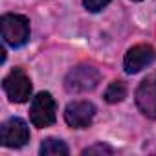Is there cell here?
Returning <instances> with one entry per match:
<instances>
[{
  "mask_svg": "<svg viewBox=\"0 0 156 156\" xmlns=\"http://www.w3.org/2000/svg\"><path fill=\"white\" fill-rule=\"evenodd\" d=\"M0 30H2L4 42L13 48H20L30 41V20L22 15H4L0 19Z\"/></svg>",
  "mask_w": 156,
  "mask_h": 156,
  "instance_id": "cell-1",
  "label": "cell"
},
{
  "mask_svg": "<svg viewBox=\"0 0 156 156\" xmlns=\"http://www.w3.org/2000/svg\"><path fill=\"white\" fill-rule=\"evenodd\" d=\"M99 79H101V73L98 68L90 64H81L68 72V75L64 77V88L72 94H83V92L94 90Z\"/></svg>",
  "mask_w": 156,
  "mask_h": 156,
  "instance_id": "cell-2",
  "label": "cell"
},
{
  "mask_svg": "<svg viewBox=\"0 0 156 156\" xmlns=\"http://www.w3.org/2000/svg\"><path fill=\"white\" fill-rule=\"evenodd\" d=\"M55 110H57V107H55V101H53L51 94L50 92H41L31 101L30 121L39 129L50 127L55 121Z\"/></svg>",
  "mask_w": 156,
  "mask_h": 156,
  "instance_id": "cell-3",
  "label": "cell"
},
{
  "mask_svg": "<svg viewBox=\"0 0 156 156\" xmlns=\"http://www.w3.org/2000/svg\"><path fill=\"white\" fill-rule=\"evenodd\" d=\"M2 87H4V92L8 94L9 101H13V103H24L31 96V81L24 73V70H20V68L11 70L4 77Z\"/></svg>",
  "mask_w": 156,
  "mask_h": 156,
  "instance_id": "cell-4",
  "label": "cell"
},
{
  "mask_svg": "<svg viewBox=\"0 0 156 156\" xmlns=\"http://www.w3.org/2000/svg\"><path fill=\"white\" fill-rule=\"evenodd\" d=\"M0 141L4 147L19 149L30 141V129L28 123L20 118H11L8 119L2 129H0Z\"/></svg>",
  "mask_w": 156,
  "mask_h": 156,
  "instance_id": "cell-5",
  "label": "cell"
},
{
  "mask_svg": "<svg viewBox=\"0 0 156 156\" xmlns=\"http://www.w3.org/2000/svg\"><path fill=\"white\" fill-rule=\"evenodd\" d=\"M96 107L90 101H72L64 108V121L72 129H85L92 123Z\"/></svg>",
  "mask_w": 156,
  "mask_h": 156,
  "instance_id": "cell-6",
  "label": "cell"
},
{
  "mask_svg": "<svg viewBox=\"0 0 156 156\" xmlns=\"http://www.w3.org/2000/svg\"><path fill=\"white\" fill-rule=\"evenodd\" d=\"M136 105L143 116L156 119V73L141 81L136 90Z\"/></svg>",
  "mask_w": 156,
  "mask_h": 156,
  "instance_id": "cell-7",
  "label": "cell"
},
{
  "mask_svg": "<svg viewBox=\"0 0 156 156\" xmlns=\"http://www.w3.org/2000/svg\"><path fill=\"white\" fill-rule=\"evenodd\" d=\"M154 59H156V51H154L152 46L138 44V46H132L127 51L125 61H123V68H125L127 73H138L143 68H147L149 64H152Z\"/></svg>",
  "mask_w": 156,
  "mask_h": 156,
  "instance_id": "cell-8",
  "label": "cell"
},
{
  "mask_svg": "<svg viewBox=\"0 0 156 156\" xmlns=\"http://www.w3.org/2000/svg\"><path fill=\"white\" fill-rule=\"evenodd\" d=\"M39 152L42 156H68V145L62 141V140H57V138H46L42 143H41V149Z\"/></svg>",
  "mask_w": 156,
  "mask_h": 156,
  "instance_id": "cell-9",
  "label": "cell"
},
{
  "mask_svg": "<svg viewBox=\"0 0 156 156\" xmlns=\"http://www.w3.org/2000/svg\"><path fill=\"white\" fill-rule=\"evenodd\" d=\"M125 96H127V87L123 81H112L108 85V88L105 90L107 103H119L125 99Z\"/></svg>",
  "mask_w": 156,
  "mask_h": 156,
  "instance_id": "cell-10",
  "label": "cell"
},
{
  "mask_svg": "<svg viewBox=\"0 0 156 156\" xmlns=\"http://www.w3.org/2000/svg\"><path fill=\"white\" fill-rule=\"evenodd\" d=\"M83 154L87 156V154H112V147H108L107 143H96V145H92V147H87L85 151H83Z\"/></svg>",
  "mask_w": 156,
  "mask_h": 156,
  "instance_id": "cell-11",
  "label": "cell"
},
{
  "mask_svg": "<svg viewBox=\"0 0 156 156\" xmlns=\"http://www.w3.org/2000/svg\"><path fill=\"white\" fill-rule=\"evenodd\" d=\"M83 4H85V8H87L90 13H98V11H101L105 6L110 4V0H83Z\"/></svg>",
  "mask_w": 156,
  "mask_h": 156,
  "instance_id": "cell-12",
  "label": "cell"
},
{
  "mask_svg": "<svg viewBox=\"0 0 156 156\" xmlns=\"http://www.w3.org/2000/svg\"><path fill=\"white\" fill-rule=\"evenodd\" d=\"M134 2H141V0H134Z\"/></svg>",
  "mask_w": 156,
  "mask_h": 156,
  "instance_id": "cell-13",
  "label": "cell"
}]
</instances>
